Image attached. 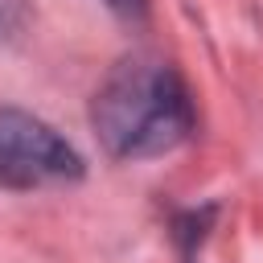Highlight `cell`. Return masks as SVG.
Returning a JSON list of instances; mask_svg holds the SVG:
<instances>
[{
	"mask_svg": "<svg viewBox=\"0 0 263 263\" xmlns=\"http://www.w3.org/2000/svg\"><path fill=\"white\" fill-rule=\"evenodd\" d=\"M90 123L111 156L148 160L185 144L197 127V111L185 78L173 66L127 58L99 82Z\"/></svg>",
	"mask_w": 263,
	"mask_h": 263,
	"instance_id": "1",
	"label": "cell"
},
{
	"mask_svg": "<svg viewBox=\"0 0 263 263\" xmlns=\"http://www.w3.org/2000/svg\"><path fill=\"white\" fill-rule=\"evenodd\" d=\"M82 156L37 115L0 107V185L41 189L58 181H78Z\"/></svg>",
	"mask_w": 263,
	"mask_h": 263,
	"instance_id": "2",
	"label": "cell"
},
{
	"mask_svg": "<svg viewBox=\"0 0 263 263\" xmlns=\"http://www.w3.org/2000/svg\"><path fill=\"white\" fill-rule=\"evenodd\" d=\"M103 4L123 21H144V12H148V0H103Z\"/></svg>",
	"mask_w": 263,
	"mask_h": 263,
	"instance_id": "3",
	"label": "cell"
}]
</instances>
